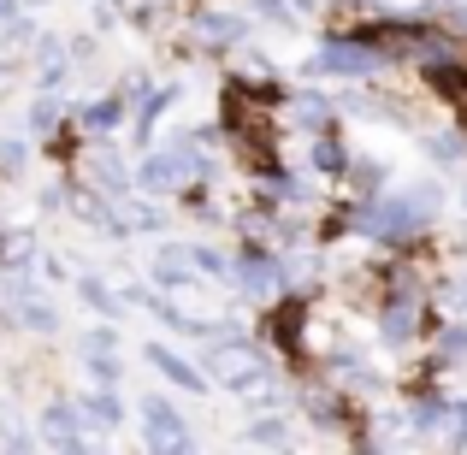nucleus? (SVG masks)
I'll use <instances>...</instances> for the list:
<instances>
[{"mask_svg":"<svg viewBox=\"0 0 467 455\" xmlns=\"http://www.w3.org/2000/svg\"><path fill=\"white\" fill-rule=\"evenodd\" d=\"M213 367L231 378V385H249V378L261 373V355H254V349H243V343H231V349H219V355H213Z\"/></svg>","mask_w":467,"mask_h":455,"instance_id":"nucleus-1","label":"nucleus"}]
</instances>
